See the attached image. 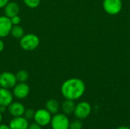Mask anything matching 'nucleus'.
Returning <instances> with one entry per match:
<instances>
[{"mask_svg":"<svg viewBox=\"0 0 130 129\" xmlns=\"http://www.w3.org/2000/svg\"><path fill=\"white\" fill-rule=\"evenodd\" d=\"M75 107V101L72 100H67V99H66V100L62 103V106H61L62 113L67 116L71 115L74 113Z\"/></svg>","mask_w":130,"mask_h":129,"instance_id":"nucleus-15","label":"nucleus"},{"mask_svg":"<svg viewBox=\"0 0 130 129\" xmlns=\"http://www.w3.org/2000/svg\"><path fill=\"white\" fill-rule=\"evenodd\" d=\"M25 109H26L24 104H22L20 102H12L8 106V111L9 114L13 117L23 116Z\"/></svg>","mask_w":130,"mask_h":129,"instance_id":"nucleus-11","label":"nucleus"},{"mask_svg":"<svg viewBox=\"0 0 130 129\" xmlns=\"http://www.w3.org/2000/svg\"><path fill=\"white\" fill-rule=\"evenodd\" d=\"M9 0H0V8H4V7L8 4Z\"/></svg>","mask_w":130,"mask_h":129,"instance_id":"nucleus-23","label":"nucleus"},{"mask_svg":"<svg viewBox=\"0 0 130 129\" xmlns=\"http://www.w3.org/2000/svg\"><path fill=\"white\" fill-rule=\"evenodd\" d=\"M34 113H35V111L34 109H25L23 116L29 121L30 119H34Z\"/></svg>","mask_w":130,"mask_h":129,"instance_id":"nucleus-20","label":"nucleus"},{"mask_svg":"<svg viewBox=\"0 0 130 129\" xmlns=\"http://www.w3.org/2000/svg\"><path fill=\"white\" fill-rule=\"evenodd\" d=\"M14 96L9 89L0 87V106L8 107L13 102Z\"/></svg>","mask_w":130,"mask_h":129,"instance_id":"nucleus-12","label":"nucleus"},{"mask_svg":"<svg viewBox=\"0 0 130 129\" xmlns=\"http://www.w3.org/2000/svg\"><path fill=\"white\" fill-rule=\"evenodd\" d=\"M91 113V106L89 103L86 101H82L75 104L74 116L76 119L82 120L88 118Z\"/></svg>","mask_w":130,"mask_h":129,"instance_id":"nucleus-4","label":"nucleus"},{"mask_svg":"<svg viewBox=\"0 0 130 129\" xmlns=\"http://www.w3.org/2000/svg\"><path fill=\"white\" fill-rule=\"evenodd\" d=\"M10 20H11V22L12 25H19L21 24V18L19 16V14L13 16L12 17L10 18Z\"/></svg>","mask_w":130,"mask_h":129,"instance_id":"nucleus-21","label":"nucleus"},{"mask_svg":"<svg viewBox=\"0 0 130 129\" xmlns=\"http://www.w3.org/2000/svg\"><path fill=\"white\" fill-rule=\"evenodd\" d=\"M19 40L21 48L27 52L37 49L40 43L39 36L34 33H25Z\"/></svg>","mask_w":130,"mask_h":129,"instance_id":"nucleus-2","label":"nucleus"},{"mask_svg":"<svg viewBox=\"0 0 130 129\" xmlns=\"http://www.w3.org/2000/svg\"><path fill=\"white\" fill-rule=\"evenodd\" d=\"M2 113L0 112V124L2 123Z\"/></svg>","mask_w":130,"mask_h":129,"instance_id":"nucleus-28","label":"nucleus"},{"mask_svg":"<svg viewBox=\"0 0 130 129\" xmlns=\"http://www.w3.org/2000/svg\"><path fill=\"white\" fill-rule=\"evenodd\" d=\"M34 121L42 127L47 126L50 124L52 119V114L46 109H39L35 111Z\"/></svg>","mask_w":130,"mask_h":129,"instance_id":"nucleus-5","label":"nucleus"},{"mask_svg":"<svg viewBox=\"0 0 130 129\" xmlns=\"http://www.w3.org/2000/svg\"><path fill=\"white\" fill-rule=\"evenodd\" d=\"M83 124L80 119H75L72 122H70L69 125V129H82Z\"/></svg>","mask_w":130,"mask_h":129,"instance_id":"nucleus-19","label":"nucleus"},{"mask_svg":"<svg viewBox=\"0 0 130 129\" xmlns=\"http://www.w3.org/2000/svg\"><path fill=\"white\" fill-rule=\"evenodd\" d=\"M85 92V84L79 78H69L65 81L61 86V94L65 99L77 100Z\"/></svg>","mask_w":130,"mask_h":129,"instance_id":"nucleus-1","label":"nucleus"},{"mask_svg":"<svg viewBox=\"0 0 130 129\" xmlns=\"http://www.w3.org/2000/svg\"><path fill=\"white\" fill-rule=\"evenodd\" d=\"M27 129H43V127L40 126V125L37 124L36 122H34V123H31L29 125Z\"/></svg>","mask_w":130,"mask_h":129,"instance_id":"nucleus-22","label":"nucleus"},{"mask_svg":"<svg viewBox=\"0 0 130 129\" xmlns=\"http://www.w3.org/2000/svg\"><path fill=\"white\" fill-rule=\"evenodd\" d=\"M116 129H130L129 127H126V126H120Z\"/></svg>","mask_w":130,"mask_h":129,"instance_id":"nucleus-27","label":"nucleus"},{"mask_svg":"<svg viewBox=\"0 0 130 129\" xmlns=\"http://www.w3.org/2000/svg\"><path fill=\"white\" fill-rule=\"evenodd\" d=\"M29 125V121L24 116L13 117L8 124L11 129H27Z\"/></svg>","mask_w":130,"mask_h":129,"instance_id":"nucleus-10","label":"nucleus"},{"mask_svg":"<svg viewBox=\"0 0 130 129\" xmlns=\"http://www.w3.org/2000/svg\"><path fill=\"white\" fill-rule=\"evenodd\" d=\"M18 83L15 74L11 71H3L0 73V87L12 89Z\"/></svg>","mask_w":130,"mask_h":129,"instance_id":"nucleus-6","label":"nucleus"},{"mask_svg":"<svg viewBox=\"0 0 130 129\" xmlns=\"http://www.w3.org/2000/svg\"><path fill=\"white\" fill-rule=\"evenodd\" d=\"M129 128H130V127H129Z\"/></svg>","mask_w":130,"mask_h":129,"instance_id":"nucleus-29","label":"nucleus"},{"mask_svg":"<svg viewBox=\"0 0 130 129\" xmlns=\"http://www.w3.org/2000/svg\"><path fill=\"white\" fill-rule=\"evenodd\" d=\"M70 121L67 115L62 113H56L52 116L50 125L52 129H69Z\"/></svg>","mask_w":130,"mask_h":129,"instance_id":"nucleus-3","label":"nucleus"},{"mask_svg":"<svg viewBox=\"0 0 130 129\" xmlns=\"http://www.w3.org/2000/svg\"><path fill=\"white\" fill-rule=\"evenodd\" d=\"M4 13L5 15L8 17L9 18L12 17L13 16L19 14L20 12V6L15 2H8V4L4 7Z\"/></svg>","mask_w":130,"mask_h":129,"instance_id":"nucleus-13","label":"nucleus"},{"mask_svg":"<svg viewBox=\"0 0 130 129\" xmlns=\"http://www.w3.org/2000/svg\"><path fill=\"white\" fill-rule=\"evenodd\" d=\"M40 1L41 0H23L24 5L31 9L37 8L40 4Z\"/></svg>","mask_w":130,"mask_h":129,"instance_id":"nucleus-18","label":"nucleus"},{"mask_svg":"<svg viewBox=\"0 0 130 129\" xmlns=\"http://www.w3.org/2000/svg\"><path fill=\"white\" fill-rule=\"evenodd\" d=\"M12 94L18 100L25 99L30 94V87L26 82H18L12 88Z\"/></svg>","mask_w":130,"mask_h":129,"instance_id":"nucleus-7","label":"nucleus"},{"mask_svg":"<svg viewBox=\"0 0 130 129\" xmlns=\"http://www.w3.org/2000/svg\"><path fill=\"white\" fill-rule=\"evenodd\" d=\"M8 109V107H6V106H0V112L2 113H4L5 111H6V109Z\"/></svg>","mask_w":130,"mask_h":129,"instance_id":"nucleus-26","label":"nucleus"},{"mask_svg":"<svg viewBox=\"0 0 130 129\" xmlns=\"http://www.w3.org/2000/svg\"><path fill=\"white\" fill-rule=\"evenodd\" d=\"M18 82H27L29 78V73L26 70H19L15 74Z\"/></svg>","mask_w":130,"mask_h":129,"instance_id":"nucleus-17","label":"nucleus"},{"mask_svg":"<svg viewBox=\"0 0 130 129\" xmlns=\"http://www.w3.org/2000/svg\"><path fill=\"white\" fill-rule=\"evenodd\" d=\"M0 129H11L8 125H5V124H0Z\"/></svg>","mask_w":130,"mask_h":129,"instance_id":"nucleus-25","label":"nucleus"},{"mask_svg":"<svg viewBox=\"0 0 130 129\" xmlns=\"http://www.w3.org/2000/svg\"><path fill=\"white\" fill-rule=\"evenodd\" d=\"M5 49V43H4V41L2 40V38H0V52H2Z\"/></svg>","mask_w":130,"mask_h":129,"instance_id":"nucleus-24","label":"nucleus"},{"mask_svg":"<svg viewBox=\"0 0 130 129\" xmlns=\"http://www.w3.org/2000/svg\"><path fill=\"white\" fill-rule=\"evenodd\" d=\"M12 26L13 25L8 17L5 14L0 16V38L2 39L10 35Z\"/></svg>","mask_w":130,"mask_h":129,"instance_id":"nucleus-9","label":"nucleus"},{"mask_svg":"<svg viewBox=\"0 0 130 129\" xmlns=\"http://www.w3.org/2000/svg\"><path fill=\"white\" fill-rule=\"evenodd\" d=\"M103 7L104 11L109 14L115 15L120 12L122 9L121 0H104Z\"/></svg>","mask_w":130,"mask_h":129,"instance_id":"nucleus-8","label":"nucleus"},{"mask_svg":"<svg viewBox=\"0 0 130 129\" xmlns=\"http://www.w3.org/2000/svg\"><path fill=\"white\" fill-rule=\"evenodd\" d=\"M45 109H46L52 115H55L59 113L60 109V104L58 100L55 99H50L46 102Z\"/></svg>","mask_w":130,"mask_h":129,"instance_id":"nucleus-14","label":"nucleus"},{"mask_svg":"<svg viewBox=\"0 0 130 129\" xmlns=\"http://www.w3.org/2000/svg\"><path fill=\"white\" fill-rule=\"evenodd\" d=\"M25 34L24 29L19 24V25H13L11 30L10 35L16 40H20L24 35Z\"/></svg>","mask_w":130,"mask_h":129,"instance_id":"nucleus-16","label":"nucleus"}]
</instances>
